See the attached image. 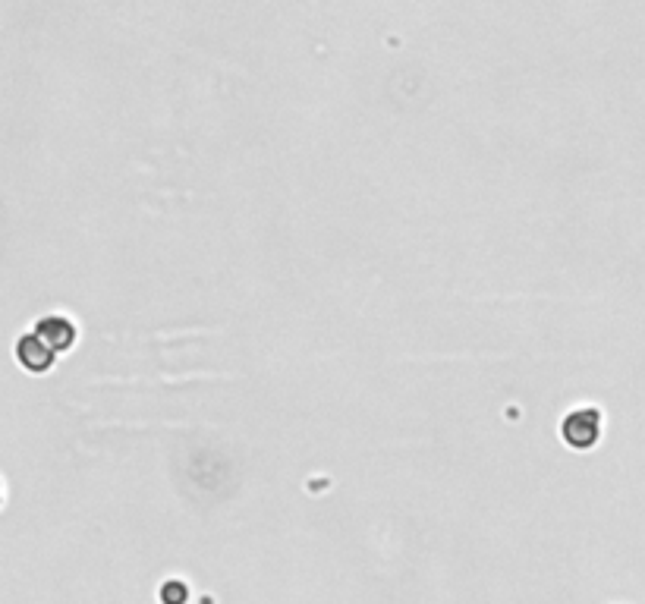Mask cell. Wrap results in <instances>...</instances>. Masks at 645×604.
Instances as JSON below:
<instances>
[{
  "label": "cell",
  "instance_id": "obj_1",
  "mask_svg": "<svg viewBox=\"0 0 645 604\" xmlns=\"http://www.w3.org/2000/svg\"><path fill=\"white\" fill-rule=\"evenodd\" d=\"M564 431V441L576 450H589L598 435H601V413L595 406H583V409H573V413L564 419L561 425Z\"/></svg>",
  "mask_w": 645,
  "mask_h": 604
},
{
  "label": "cell",
  "instance_id": "obj_2",
  "mask_svg": "<svg viewBox=\"0 0 645 604\" xmlns=\"http://www.w3.org/2000/svg\"><path fill=\"white\" fill-rule=\"evenodd\" d=\"M35 334L48 343V347L54 353H63V350H70L73 343H76V325L70 318H63V315H48V318H41L38 325H35Z\"/></svg>",
  "mask_w": 645,
  "mask_h": 604
},
{
  "label": "cell",
  "instance_id": "obj_3",
  "mask_svg": "<svg viewBox=\"0 0 645 604\" xmlns=\"http://www.w3.org/2000/svg\"><path fill=\"white\" fill-rule=\"evenodd\" d=\"M16 356L29 372H48L54 365V350L38 334H26L16 343Z\"/></svg>",
  "mask_w": 645,
  "mask_h": 604
},
{
  "label": "cell",
  "instance_id": "obj_4",
  "mask_svg": "<svg viewBox=\"0 0 645 604\" xmlns=\"http://www.w3.org/2000/svg\"><path fill=\"white\" fill-rule=\"evenodd\" d=\"M186 586L183 582H177V579H170V582H164V589H161V601L164 604H186Z\"/></svg>",
  "mask_w": 645,
  "mask_h": 604
}]
</instances>
